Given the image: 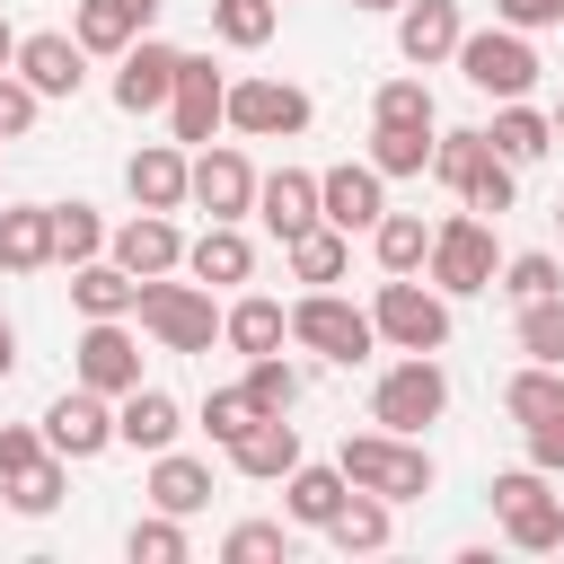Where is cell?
<instances>
[{
    "label": "cell",
    "instance_id": "9f6ffc18",
    "mask_svg": "<svg viewBox=\"0 0 564 564\" xmlns=\"http://www.w3.org/2000/svg\"><path fill=\"white\" fill-rule=\"evenodd\" d=\"M352 9H405V0H352Z\"/></svg>",
    "mask_w": 564,
    "mask_h": 564
},
{
    "label": "cell",
    "instance_id": "f546056e",
    "mask_svg": "<svg viewBox=\"0 0 564 564\" xmlns=\"http://www.w3.org/2000/svg\"><path fill=\"white\" fill-rule=\"evenodd\" d=\"M185 273H194V282H247V273H256L247 229H238V220H212L203 238H185Z\"/></svg>",
    "mask_w": 564,
    "mask_h": 564
},
{
    "label": "cell",
    "instance_id": "ab89813d",
    "mask_svg": "<svg viewBox=\"0 0 564 564\" xmlns=\"http://www.w3.org/2000/svg\"><path fill=\"white\" fill-rule=\"evenodd\" d=\"M370 123H441V106H432V88H423L414 70H397V79H379Z\"/></svg>",
    "mask_w": 564,
    "mask_h": 564
},
{
    "label": "cell",
    "instance_id": "f6af8a7d",
    "mask_svg": "<svg viewBox=\"0 0 564 564\" xmlns=\"http://www.w3.org/2000/svg\"><path fill=\"white\" fill-rule=\"evenodd\" d=\"M220 555H229V564H273V555H291V529H282V520H238V529L220 538Z\"/></svg>",
    "mask_w": 564,
    "mask_h": 564
},
{
    "label": "cell",
    "instance_id": "7402d4cb",
    "mask_svg": "<svg viewBox=\"0 0 564 564\" xmlns=\"http://www.w3.org/2000/svg\"><path fill=\"white\" fill-rule=\"evenodd\" d=\"M256 220H264L273 238H300L308 220H326V212H317V176H308V167H273V176H256Z\"/></svg>",
    "mask_w": 564,
    "mask_h": 564
},
{
    "label": "cell",
    "instance_id": "1f68e13d",
    "mask_svg": "<svg viewBox=\"0 0 564 564\" xmlns=\"http://www.w3.org/2000/svg\"><path fill=\"white\" fill-rule=\"evenodd\" d=\"M370 256H379V273H423L432 220H423V212H379V220H370Z\"/></svg>",
    "mask_w": 564,
    "mask_h": 564
},
{
    "label": "cell",
    "instance_id": "5bb4252c",
    "mask_svg": "<svg viewBox=\"0 0 564 564\" xmlns=\"http://www.w3.org/2000/svg\"><path fill=\"white\" fill-rule=\"evenodd\" d=\"M18 79H26L35 97H79V79H88V44L62 35V26H35V35H18Z\"/></svg>",
    "mask_w": 564,
    "mask_h": 564
},
{
    "label": "cell",
    "instance_id": "db71d44e",
    "mask_svg": "<svg viewBox=\"0 0 564 564\" xmlns=\"http://www.w3.org/2000/svg\"><path fill=\"white\" fill-rule=\"evenodd\" d=\"M123 9H132V18H141V35H150V26H159V9H167V0H123Z\"/></svg>",
    "mask_w": 564,
    "mask_h": 564
},
{
    "label": "cell",
    "instance_id": "4316f807",
    "mask_svg": "<svg viewBox=\"0 0 564 564\" xmlns=\"http://www.w3.org/2000/svg\"><path fill=\"white\" fill-rule=\"evenodd\" d=\"M485 141H494L511 167H538V159L555 150V115H538L529 97H502V106H494V123H485Z\"/></svg>",
    "mask_w": 564,
    "mask_h": 564
},
{
    "label": "cell",
    "instance_id": "7dc6e473",
    "mask_svg": "<svg viewBox=\"0 0 564 564\" xmlns=\"http://www.w3.org/2000/svg\"><path fill=\"white\" fill-rule=\"evenodd\" d=\"M247 423H256V397H247V388H212V397H203V432H212L220 449H229Z\"/></svg>",
    "mask_w": 564,
    "mask_h": 564
},
{
    "label": "cell",
    "instance_id": "e0dca14e",
    "mask_svg": "<svg viewBox=\"0 0 564 564\" xmlns=\"http://www.w3.org/2000/svg\"><path fill=\"white\" fill-rule=\"evenodd\" d=\"M106 256L150 282V273H176V264H185V229H176V212H141V203H132V220L106 238Z\"/></svg>",
    "mask_w": 564,
    "mask_h": 564
},
{
    "label": "cell",
    "instance_id": "2e32d148",
    "mask_svg": "<svg viewBox=\"0 0 564 564\" xmlns=\"http://www.w3.org/2000/svg\"><path fill=\"white\" fill-rule=\"evenodd\" d=\"M194 203H203L212 220H247V212H256V167H247V150L203 141V150H194Z\"/></svg>",
    "mask_w": 564,
    "mask_h": 564
},
{
    "label": "cell",
    "instance_id": "d6a6232c",
    "mask_svg": "<svg viewBox=\"0 0 564 564\" xmlns=\"http://www.w3.org/2000/svg\"><path fill=\"white\" fill-rule=\"evenodd\" d=\"M432 141H441V123H370V167L379 176H423Z\"/></svg>",
    "mask_w": 564,
    "mask_h": 564
},
{
    "label": "cell",
    "instance_id": "d590c367",
    "mask_svg": "<svg viewBox=\"0 0 564 564\" xmlns=\"http://www.w3.org/2000/svg\"><path fill=\"white\" fill-rule=\"evenodd\" d=\"M273 26H282V0H212V35H220L229 53L273 44Z\"/></svg>",
    "mask_w": 564,
    "mask_h": 564
},
{
    "label": "cell",
    "instance_id": "8fae6325",
    "mask_svg": "<svg viewBox=\"0 0 564 564\" xmlns=\"http://www.w3.org/2000/svg\"><path fill=\"white\" fill-rule=\"evenodd\" d=\"M44 441H53V449H62L70 467H79V458H97V449H115V397H106V388H79V379H70V388H62L53 405H44Z\"/></svg>",
    "mask_w": 564,
    "mask_h": 564
},
{
    "label": "cell",
    "instance_id": "603a6c76",
    "mask_svg": "<svg viewBox=\"0 0 564 564\" xmlns=\"http://www.w3.org/2000/svg\"><path fill=\"white\" fill-rule=\"evenodd\" d=\"M70 308L79 317H132L141 308V273L115 264V256H88V264H70Z\"/></svg>",
    "mask_w": 564,
    "mask_h": 564
},
{
    "label": "cell",
    "instance_id": "4dcf8cb0",
    "mask_svg": "<svg viewBox=\"0 0 564 564\" xmlns=\"http://www.w3.org/2000/svg\"><path fill=\"white\" fill-rule=\"evenodd\" d=\"M326 538H335L344 555H379V546L397 538V502H388V494H361V485H352V494H344V511L326 520Z\"/></svg>",
    "mask_w": 564,
    "mask_h": 564
},
{
    "label": "cell",
    "instance_id": "e575fe53",
    "mask_svg": "<svg viewBox=\"0 0 564 564\" xmlns=\"http://www.w3.org/2000/svg\"><path fill=\"white\" fill-rule=\"evenodd\" d=\"M70 35H79L88 53H132V44H141V18H132L123 0H79V9H70Z\"/></svg>",
    "mask_w": 564,
    "mask_h": 564
},
{
    "label": "cell",
    "instance_id": "277c9868",
    "mask_svg": "<svg viewBox=\"0 0 564 564\" xmlns=\"http://www.w3.org/2000/svg\"><path fill=\"white\" fill-rule=\"evenodd\" d=\"M458 79H467L476 97H494V106H502V97H529V88H538V44H529L520 26H502V18H494V26H467V35H458Z\"/></svg>",
    "mask_w": 564,
    "mask_h": 564
},
{
    "label": "cell",
    "instance_id": "ffe728a7",
    "mask_svg": "<svg viewBox=\"0 0 564 564\" xmlns=\"http://www.w3.org/2000/svg\"><path fill=\"white\" fill-rule=\"evenodd\" d=\"M176 432H185V405H176L167 388L141 379L132 397H115V441H123V449H150V458H159V449H176Z\"/></svg>",
    "mask_w": 564,
    "mask_h": 564
},
{
    "label": "cell",
    "instance_id": "484cf974",
    "mask_svg": "<svg viewBox=\"0 0 564 564\" xmlns=\"http://www.w3.org/2000/svg\"><path fill=\"white\" fill-rule=\"evenodd\" d=\"M53 256V203H9L0 212V273H44Z\"/></svg>",
    "mask_w": 564,
    "mask_h": 564
},
{
    "label": "cell",
    "instance_id": "680465c9",
    "mask_svg": "<svg viewBox=\"0 0 564 564\" xmlns=\"http://www.w3.org/2000/svg\"><path fill=\"white\" fill-rule=\"evenodd\" d=\"M555 229H564V203H555Z\"/></svg>",
    "mask_w": 564,
    "mask_h": 564
},
{
    "label": "cell",
    "instance_id": "816d5d0a",
    "mask_svg": "<svg viewBox=\"0 0 564 564\" xmlns=\"http://www.w3.org/2000/svg\"><path fill=\"white\" fill-rule=\"evenodd\" d=\"M494 18L520 26V35H538V26H564V0H494Z\"/></svg>",
    "mask_w": 564,
    "mask_h": 564
},
{
    "label": "cell",
    "instance_id": "74e56055",
    "mask_svg": "<svg viewBox=\"0 0 564 564\" xmlns=\"http://www.w3.org/2000/svg\"><path fill=\"white\" fill-rule=\"evenodd\" d=\"M511 335H520L529 361H555V370H564V291H555V300H520Z\"/></svg>",
    "mask_w": 564,
    "mask_h": 564
},
{
    "label": "cell",
    "instance_id": "ee69618b",
    "mask_svg": "<svg viewBox=\"0 0 564 564\" xmlns=\"http://www.w3.org/2000/svg\"><path fill=\"white\" fill-rule=\"evenodd\" d=\"M123 555H132V564H185V520H176V511L132 520V529H123Z\"/></svg>",
    "mask_w": 564,
    "mask_h": 564
},
{
    "label": "cell",
    "instance_id": "3957f363",
    "mask_svg": "<svg viewBox=\"0 0 564 564\" xmlns=\"http://www.w3.org/2000/svg\"><path fill=\"white\" fill-rule=\"evenodd\" d=\"M132 317H141V335H150L159 352H212V344H220V308H212V282H167V273H150Z\"/></svg>",
    "mask_w": 564,
    "mask_h": 564
},
{
    "label": "cell",
    "instance_id": "6da1fadb",
    "mask_svg": "<svg viewBox=\"0 0 564 564\" xmlns=\"http://www.w3.org/2000/svg\"><path fill=\"white\" fill-rule=\"evenodd\" d=\"M335 467L361 485V494H388V502H414V494H432L441 485V467H432V449H423V432H344V449H335Z\"/></svg>",
    "mask_w": 564,
    "mask_h": 564
},
{
    "label": "cell",
    "instance_id": "f907efd6",
    "mask_svg": "<svg viewBox=\"0 0 564 564\" xmlns=\"http://www.w3.org/2000/svg\"><path fill=\"white\" fill-rule=\"evenodd\" d=\"M529 432V467H546V476H564V405H546L538 423H520Z\"/></svg>",
    "mask_w": 564,
    "mask_h": 564
},
{
    "label": "cell",
    "instance_id": "7bdbcfd3",
    "mask_svg": "<svg viewBox=\"0 0 564 564\" xmlns=\"http://www.w3.org/2000/svg\"><path fill=\"white\" fill-rule=\"evenodd\" d=\"M238 388H247V397H256V414H291V405H300V370H291V361H282V352H256V361H247V379H238Z\"/></svg>",
    "mask_w": 564,
    "mask_h": 564
},
{
    "label": "cell",
    "instance_id": "d6986e66",
    "mask_svg": "<svg viewBox=\"0 0 564 564\" xmlns=\"http://www.w3.org/2000/svg\"><path fill=\"white\" fill-rule=\"evenodd\" d=\"M458 35H467L458 0H405V9H397V53H405L414 70H432V62H458Z\"/></svg>",
    "mask_w": 564,
    "mask_h": 564
},
{
    "label": "cell",
    "instance_id": "cb8c5ba5",
    "mask_svg": "<svg viewBox=\"0 0 564 564\" xmlns=\"http://www.w3.org/2000/svg\"><path fill=\"white\" fill-rule=\"evenodd\" d=\"M282 264H291V282L326 291V282H344V264H352V229H335V220H308L300 238H282Z\"/></svg>",
    "mask_w": 564,
    "mask_h": 564
},
{
    "label": "cell",
    "instance_id": "4fadbf2b",
    "mask_svg": "<svg viewBox=\"0 0 564 564\" xmlns=\"http://www.w3.org/2000/svg\"><path fill=\"white\" fill-rule=\"evenodd\" d=\"M123 194H132L141 212H185V203H194V159H185L176 141H141V150L123 159Z\"/></svg>",
    "mask_w": 564,
    "mask_h": 564
},
{
    "label": "cell",
    "instance_id": "7c38bea8",
    "mask_svg": "<svg viewBox=\"0 0 564 564\" xmlns=\"http://www.w3.org/2000/svg\"><path fill=\"white\" fill-rule=\"evenodd\" d=\"M167 123H176V141H212L220 123H229V79L212 70V53H185L176 62V97H167Z\"/></svg>",
    "mask_w": 564,
    "mask_h": 564
},
{
    "label": "cell",
    "instance_id": "60d3db41",
    "mask_svg": "<svg viewBox=\"0 0 564 564\" xmlns=\"http://www.w3.org/2000/svg\"><path fill=\"white\" fill-rule=\"evenodd\" d=\"M511 194H520V167L485 141V159H476V176L458 185V203H467V212H511Z\"/></svg>",
    "mask_w": 564,
    "mask_h": 564
},
{
    "label": "cell",
    "instance_id": "ba28073f",
    "mask_svg": "<svg viewBox=\"0 0 564 564\" xmlns=\"http://www.w3.org/2000/svg\"><path fill=\"white\" fill-rule=\"evenodd\" d=\"M494 520L520 555H555L564 546V502L546 494V467H502L494 476Z\"/></svg>",
    "mask_w": 564,
    "mask_h": 564
},
{
    "label": "cell",
    "instance_id": "91938a15",
    "mask_svg": "<svg viewBox=\"0 0 564 564\" xmlns=\"http://www.w3.org/2000/svg\"><path fill=\"white\" fill-rule=\"evenodd\" d=\"M282 9H291V0H282Z\"/></svg>",
    "mask_w": 564,
    "mask_h": 564
},
{
    "label": "cell",
    "instance_id": "9c48e42d",
    "mask_svg": "<svg viewBox=\"0 0 564 564\" xmlns=\"http://www.w3.org/2000/svg\"><path fill=\"white\" fill-rule=\"evenodd\" d=\"M308 88L300 79H273V70H256V79H229V132H247V141H291V132H308Z\"/></svg>",
    "mask_w": 564,
    "mask_h": 564
},
{
    "label": "cell",
    "instance_id": "f1b7e54d",
    "mask_svg": "<svg viewBox=\"0 0 564 564\" xmlns=\"http://www.w3.org/2000/svg\"><path fill=\"white\" fill-rule=\"evenodd\" d=\"M141 494H150V511H176V520H194V511L212 502V467H203V458H185V449H159Z\"/></svg>",
    "mask_w": 564,
    "mask_h": 564
},
{
    "label": "cell",
    "instance_id": "d4e9b609",
    "mask_svg": "<svg viewBox=\"0 0 564 564\" xmlns=\"http://www.w3.org/2000/svg\"><path fill=\"white\" fill-rule=\"evenodd\" d=\"M344 494H352L344 467H308V458H300V467L282 476V520H291V529H326V520L344 511Z\"/></svg>",
    "mask_w": 564,
    "mask_h": 564
},
{
    "label": "cell",
    "instance_id": "836d02e7",
    "mask_svg": "<svg viewBox=\"0 0 564 564\" xmlns=\"http://www.w3.org/2000/svg\"><path fill=\"white\" fill-rule=\"evenodd\" d=\"M62 485H70V458L53 449V458H35L26 476H0V502L26 511V520H44V511H62Z\"/></svg>",
    "mask_w": 564,
    "mask_h": 564
},
{
    "label": "cell",
    "instance_id": "9a60e30c",
    "mask_svg": "<svg viewBox=\"0 0 564 564\" xmlns=\"http://www.w3.org/2000/svg\"><path fill=\"white\" fill-rule=\"evenodd\" d=\"M176 44H159V35H141L132 53H115V106L123 115H159L167 97H176Z\"/></svg>",
    "mask_w": 564,
    "mask_h": 564
},
{
    "label": "cell",
    "instance_id": "7a4b0ae2",
    "mask_svg": "<svg viewBox=\"0 0 564 564\" xmlns=\"http://www.w3.org/2000/svg\"><path fill=\"white\" fill-rule=\"evenodd\" d=\"M423 282H432V291H449V300H476V291H494V282H502V256H494L485 212H449V220H432Z\"/></svg>",
    "mask_w": 564,
    "mask_h": 564
},
{
    "label": "cell",
    "instance_id": "52a82bcc",
    "mask_svg": "<svg viewBox=\"0 0 564 564\" xmlns=\"http://www.w3.org/2000/svg\"><path fill=\"white\" fill-rule=\"evenodd\" d=\"M441 414H449V370H441L432 352H405V361L379 370V388H370V423H388V432H423V423H441Z\"/></svg>",
    "mask_w": 564,
    "mask_h": 564
},
{
    "label": "cell",
    "instance_id": "681fc988",
    "mask_svg": "<svg viewBox=\"0 0 564 564\" xmlns=\"http://www.w3.org/2000/svg\"><path fill=\"white\" fill-rule=\"evenodd\" d=\"M35 458H53V441H44V423H0V476H26Z\"/></svg>",
    "mask_w": 564,
    "mask_h": 564
},
{
    "label": "cell",
    "instance_id": "11a10c76",
    "mask_svg": "<svg viewBox=\"0 0 564 564\" xmlns=\"http://www.w3.org/2000/svg\"><path fill=\"white\" fill-rule=\"evenodd\" d=\"M0 70H18V26L0 18Z\"/></svg>",
    "mask_w": 564,
    "mask_h": 564
},
{
    "label": "cell",
    "instance_id": "c3c4849f",
    "mask_svg": "<svg viewBox=\"0 0 564 564\" xmlns=\"http://www.w3.org/2000/svg\"><path fill=\"white\" fill-rule=\"evenodd\" d=\"M35 115H44V97H35L18 70H0V141H26V132H35Z\"/></svg>",
    "mask_w": 564,
    "mask_h": 564
},
{
    "label": "cell",
    "instance_id": "8d00e7d4",
    "mask_svg": "<svg viewBox=\"0 0 564 564\" xmlns=\"http://www.w3.org/2000/svg\"><path fill=\"white\" fill-rule=\"evenodd\" d=\"M106 220H97V203H53V256L62 264H88V256H106Z\"/></svg>",
    "mask_w": 564,
    "mask_h": 564
},
{
    "label": "cell",
    "instance_id": "f5cc1de1",
    "mask_svg": "<svg viewBox=\"0 0 564 564\" xmlns=\"http://www.w3.org/2000/svg\"><path fill=\"white\" fill-rule=\"evenodd\" d=\"M9 370H18V326L0 317V379H9Z\"/></svg>",
    "mask_w": 564,
    "mask_h": 564
},
{
    "label": "cell",
    "instance_id": "30bf717a",
    "mask_svg": "<svg viewBox=\"0 0 564 564\" xmlns=\"http://www.w3.org/2000/svg\"><path fill=\"white\" fill-rule=\"evenodd\" d=\"M70 379L79 388H106V397H132L141 388V344L123 317H88L79 344H70Z\"/></svg>",
    "mask_w": 564,
    "mask_h": 564
},
{
    "label": "cell",
    "instance_id": "ac0fdd59",
    "mask_svg": "<svg viewBox=\"0 0 564 564\" xmlns=\"http://www.w3.org/2000/svg\"><path fill=\"white\" fill-rule=\"evenodd\" d=\"M317 212H326L335 229H370V220L388 212V176H379L370 159H344V167L317 176Z\"/></svg>",
    "mask_w": 564,
    "mask_h": 564
},
{
    "label": "cell",
    "instance_id": "6f0895ef",
    "mask_svg": "<svg viewBox=\"0 0 564 564\" xmlns=\"http://www.w3.org/2000/svg\"><path fill=\"white\" fill-rule=\"evenodd\" d=\"M555 141H564V97H555Z\"/></svg>",
    "mask_w": 564,
    "mask_h": 564
},
{
    "label": "cell",
    "instance_id": "83f0119b",
    "mask_svg": "<svg viewBox=\"0 0 564 564\" xmlns=\"http://www.w3.org/2000/svg\"><path fill=\"white\" fill-rule=\"evenodd\" d=\"M282 335H291V308H282V300H264V291H247V300H229V308H220V344H229V352H247V361H256V352H282Z\"/></svg>",
    "mask_w": 564,
    "mask_h": 564
},
{
    "label": "cell",
    "instance_id": "44dd1931",
    "mask_svg": "<svg viewBox=\"0 0 564 564\" xmlns=\"http://www.w3.org/2000/svg\"><path fill=\"white\" fill-rule=\"evenodd\" d=\"M229 467L256 476V485H282V476L300 467V423H291V414H256V423L229 441Z\"/></svg>",
    "mask_w": 564,
    "mask_h": 564
},
{
    "label": "cell",
    "instance_id": "8992f818",
    "mask_svg": "<svg viewBox=\"0 0 564 564\" xmlns=\"http://www.w3.org/2000/svg\"><path fill=\"white\" fill-rule=\"evenodd\" d=\"M291 344H308L317 361L352 370V361L379 352V326H370V308H352V300H335V291H300V300H291Z\"/></svg>",
    "mask_w": 564,
    "mask_h": 564
},
{
    "label": "cell",
    "instance_id": "5b68a950",
    "mask_svg": "<svg viewBox=\"0 0 564 564\" xmlns=\"http://www.w3.org/2000/svg\"><path fill=\"white\" fill-rule=\"evenodd\" d=\"M370 326L388 352H441L449 344V291L414 282V273H388L379 300H370Z\"/></svg>",
    "mask_w": 564,
    "mask_h": 564
},
{
    "label": "cell",
    "instance_id": "bcb514c9",
    "mask_svg": "<svg viewBox=\"0 0 564 564\" xmlns=\"http://www.w3.org/2000/svg\"><path fill=\"white\" fill-rule=\"evenodd\" d=\"M476 159H485V132H467V123H458V132H441V141H432V176H441V185H449V194H458V185H467V176H476Z\"/></svg>",
    "mask_w": 564,
    "mask_h": 564
},
{
    "label": "cell",
    "instance_id": "f35d334b",
    "mask_svg": "<svg viewBox=\"0 0 564 564\" xmlns=\"http://www.w3.org/2000/svg\"><path fill=\"white\" fill-rule=\"evenodd\" d=\"M546 405H564V370H555V361H529V370H511V388H502V414H511V423H538Z\"/></svg>",
    "mask_w": 564,
    "mask_h": 564
},
{
    "label": "cell",
    "instance_id": "b9f144b4",
    "mask_svg": "<svg viewBox=\"0 0 564 564\" xmlns=\"http://www.w3.org/2000/svg\"><path fill=\"white\" fill-rule=\"evenodd\" d=\"M494 291H502L511 308H520V300H555V291H564V264H555L546 247H529V256H511V264H502V282H494Z\"/></svg>",
    "mask_w": 564,
    "mask_h": 564
}]
</instances>
